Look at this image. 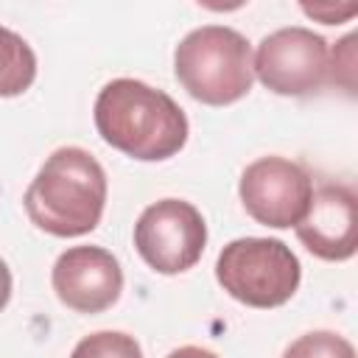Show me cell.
Wrapping results in <instances>:
<instances>
[{
  "mask_svg": "<svg viewBox=\"0 0 358 358\" xmlns=\"http://www.w3.org/2000/svg\"><path fill=\"white\" fill-rule=\"evenodd\" d=\"M92 117L101 140L131 159L159 162L179 154L187 143V117L182 106L168 92L137 78L103 84Z\"/></svg>",
  "mask_w": 358,
  "mask_h": 358,
  "instance_id": "obj_1",
  "label": "cell"
},
{
  "mask_svg": "<svg viewBox=\"0 0 358 358\" xmlns=\"http://www.w3.org/2000/svg\"><path fill=\"white\" fill-rule=\"evenodd\" d=\"M22 204L28 218L48 235H87L106 207V173L87 148L62 145L36 171Z\"/></svg>",
  "mask_w": 358,
  "mask_h": 358,
  "instance_id": "obj_2",
  "label": "cell"
},
{
  "mask_svg": "<svg viewBox=\"0 0 358 358\" xmlns=\"http://www.w3.org/2000/svg\"><path fill=\"white\" fill-rule=\"evenodd\" d=\"M176 81L207 106L241 101L255 81L249 39L227 25H201L173 50Z\"/></svg>",
  "mask_w": 358,
  "mask_h": 358,
  "instance_id": "obj_3",
  "label": "cell"
},
{
  "mask_svg": "<svg viewBox=\"0 0 358 358\" xmlns=\"http://www.w3.org/2000/svg\"><path fill=\"white\" fill-rule=\"evenodd\" d=\"M215 280L241 305L280 308L296 294L302 266L277 238H238L221 249Z\"/></svg>",
  "mask_w": 358,
  "mask_h": 358,
  "instance_id": "obj_4",
  "label": "cell"
},
{
  "mask_svg": "<svg viewBox=\"0 0 358 358\" xmlns=\"http://www.w3.org/2000/svg\"><path fill=\"white\" fill-rule=\"evenodd\" d=\"M207 246V224L185 199H159L148 204L134 224L137 255L159 274L193 268Z\"/></svg>",
  "mask_w": 358,
  "mask_h": 358,
  "instance_id": "obj_5",
  "label": "cell"
},
{
  "mask_svg": "<svg viewBox=\"0 0 358 358\" xmlns=\"http://www.w3.org/2000/svg\"><path fill=\"white\" fill-rule=\"evenodd\" d=\"M252 70L277 95H310L330 81V50L324 36L302 25L280 28L260 39Z\"/></svg>",
  "mask_w": 358,
  "mask_h": 358,
  "instance_id": "obj_6",
  "label": "cell"
},
{
  "mask_svg": "<svg viewBox=\"0 0 358 358\" xmlns=\"http://www.w3.org/2000/svg\"><path fill=\"white\" fill-rule=\"evenodd\" d=\"M238 196L243 210L263 227L288 229L308 213L313 182L310 173L285 157H260L249 162L238 182Z\"/></svg>",
  "mask_w": 358,
  "mask_h": 358,
  "instance_id": "obj_7",
  "label": "cell"
},
{
  "mask_svg": "<svg viewBox=\"0 0 358 358\" xmlns=\"http://www.w3.org/2000/svg\"><path fill=\"white\" fill-rule=\"evenodd\" d=\"M50 285L70 310L101 313L117 302L123 291V268L103 246H70L53 263Z\"/></svg>",
  "mask_w": 358,
  "mask_h": 358,
  "instance_id": "obj_8",
  "label": "cell"
},
{
  "mask_svg": "<svg viewBox=\"0 0 358 358\" xmlns=\"http://www.w3.org/2000/svg\"><path fill=\"white\" fill-rule=\"evenodd\" d=\"M302 246L330 263L350 260L358 249V201L347 185H322L313 190L308 213L294 227Z\"/></svg>",
  "mask_w": 358,
  "mask_h": 358,
  "instance_id": "obj_9",
  "label": "cell"
},
{
  "mask_svg": "<svg viewBox=\"0 0 358 358\" xmlns=\"http://www.w3.org/2000/svg\"><path fill=\"white\" fill-rule=\"evenodd\" d=\"M36 78V56L31 45L14 34L11 28L0 25V98L22 95Z\"/></svg>",
  "mask_w": 358,
  "mask_h": 358,
  "instance_id": "obj_10",
  "label": "cell"
},
{
  "mask_svg": "<svg viewBox=\"0 0 358 358\" xmlns=\"http://www.w3.org/2000/svg\"><path fill=\"white\" fill-rule=\"evenodd\" d=\"M70 358H143V350L134 336L120 333V330H98L84 336Z\"/></svg>",
  "mask_w": 358,
  "mask_h": 358,
  "instance_id": "obj_11",
  "label": "cell"
},
{
  "mask_svg": "<svg viewBox=\"0 0 358 358\" xmlns=\"http://www.w3.org/2000/svg\"><path fill=\"white\" fill-rule=\"evenodd\" d=\"M282 358H355V347L333 330H310L291 341Z\"/></svg>",
  "mask_w": 358,
  "mask_h": 358,
  "instance_id": "obj_12",
  "label": "cell"
},
{
  "mask_svg": "<svg viewBox=\"0 0 358 358\" xmlns=\"http://www.w3.org/2000/svg\"><path fill=\"white\" fill-rule=\"evenodd\" d=\"M302 11L324 25H338L358 14V3H302Z\"/></svg>",
  "mask_w": 358,
  "mask_h": 358,
  "instance_id": "obj_13",
  "label": "cell"
},
{
  "mask_svg": "<svg viewBox=\"0 0 358 358\" xmlns=\"http://www.w3.org/2000/svg\"><path fill=\"white\" fill-rule=\"evenodd\" d=\"M8 299H11V271L6 260H0V310L8 305Z\"/></svg>",
  "mask_w": 358,
  "mask_h": 358,
  "instance_id": "obj_14",
  "label": "cell"
},
{
  "mask_svg": "<svg viewBox=\"0 0 358 358\" xmlns=\"http://www.w3.org/2000/svg\"><path fill=\"white\" fill-rule=\"evenodd\" d=\"M168 358H218L215 352H210V350H204V347H179V350H173Z\"/></svg>",
  "mask_w": 358,
  "mask_h": 358,
  "instance_id": "obj_15",
  "label": "cell"
}]
</instances>
